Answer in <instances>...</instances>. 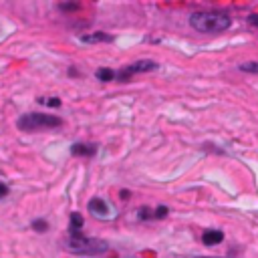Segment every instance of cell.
Instances as JSON below:
<instances>
[{
    "mask_svg": "<svg viewBox=\"0 0 258 258\" xmlns=\"http://www.w3.org/2000/svg\"><path fill=\"white\" fill-rule=\"evenodd\" d=\"M190 25L198 32H224L230 29L232 18L226 12H194L190 16Z\"/></svg>",
    "mask_w": 258,
    "mask_h": 258,
    "instance_id": "1",
    "label": "cell"
},
{
    "mask_svg": "<svg viewBox=\"0 0 258 258\" xmlns=\"http://www.w3.org/2000/svg\"><path fill=\"white\" fill-rule=\"evenodd\" d=\"M109 244L99 238H89V236L79 234H71V238L67 240V250L75 252V254H85V256H95V254H103Z\"/></svg>",
    "mask_w": 258,
    "mask_h": 258,
    "instance_id": "2",
    "label": "cell"
},
{
    "mask_svg": "<svg viewBox=\"0 0 258 258\" xmlns=\"http://www.w3.org/2000/svg\"><path fill=\"white\" fill-rule=\"evenodd\" d=\"M61 119L51 113H27L16 121V127L23 131H38V129H53L59 127Z\"/></svg>",
    "mask_w": 258,
    "mask_h": 258,
    "instance_id": "3",
    "label": "cell"
},
{
    "mask_svg": "<svg viewBox=\"0 0 258 258\" xmlns=\"http://www.w3.org/2000/svg\"><path fill=\"white\" fill-rule=\"evenodd\" d=\"M156 69H158V63H156V61H149V59L137 61V63H133V64H129V67H125V69L117 75V79H119V81H129V77L135 75V73H152V71H156Z\"/></svg>",
    "mask_w": 258,
    "mask_h": 258,
    "instance_id": "4",
    "label": "cell"
},
{
    "mask_svg": "<svg viewBox=\"0 0 258 258\" xmlns=\"http://www.w3.org/2000/svg\"><path fill=\"white\" fill-rule=\"evenodd\" d=\"M89 210H91V214H95L97 218H109V206H107V202L105 200H101V198H93V200H89Z\"/></svg>",
    "mask_w": 258,
    "mask_h": 258,
    "instance_id": "5",
    "label": "cell"
},
{
    "mask_svg": "<svg viewBox=\"0 0 258 258\" xmlns=\"http://www.w3.org/2000/svg\"><path fill=\"white\" fill-rule=\"evenodd\" d=\"M97 152V145H91V143H75L71 147V154L73 156H85V158H91L95 156Z\"/></svg>",
    "mask_w": 258,
    "mask_h": 258,
    "instance_id": "6",
    "label": "cell"
},
{
    "mask_svg": "<svg viewBox=\"0 0 258 258\" xmlns=\"http://www.w3.org/2000/svg\"><path fill=\"white\" fill-rule=\"evenodd\" d=\"M224 240V234L220 232V230H206L204 234H202V242L206 244V246H214V244H218V242H222Z\"/></svg>",
    "mask_w": 258,
    "mask_h": 258,
    "instance_id": "7",
    "label": "cell"
},
{
    "mask_svg": "<svg viewBox=\"0 0 258 258\" xmlns=\"http://www.w3.org/2000/svg\"><path fill=\"white\" fill-rule=\"evenodd\" d=\"M81 40L87 42V45H95V42H109V40H113V36L107 32H91V34H83Z\"/></svg>",
    "mask_w": 258,
    "mask_h": 258,
    "instance_id": "8",
    "label": "cell"
},
{
    "mask_svg": "<svg viewBox=\"0 0 258 258\" xmlns=\"http://www.w3.org/2000/svg\"><path fill=\"white\" fill-rule=\"evenodd\" d=\"M83 228V216L81 214H71V234H79Z\"/></svg>",
    "mask_w": 258,
    "mask_h": 258,
    "instance_id": "9",
    "label": "cell"
},
{
    "mask_svg": "<svg viewBox=\"0 0 258 258\" xmlns=\"http://www.w3.org/2000/svg\"><path fill=\"white\" fill-rule=\"evenodd\" d=\"M97 79L103 81V83L113 81V79H115V73H113L111 69H99V71H97Z\"/></svg>",
    "mask_w": 258,
    "mask_h": 258,
    "instance_id": "10",
    "label": "cell"
},
{
    "mask_svg": "<svg viewBox=\"0 0 258 258\" xmlns=\"http://www.w3.org/2000/svg\"><path fill=\"white\" fill-rule=\"evenodd\" d=\"M240 71H244V73H258V63H242Z\"/></svg>",
    "mask_w": 258,
    "mask_h": 258,
    "instance_id": "11",
    "label": "cell"
},
{
    "mask_svg": "<svg viewBox=\"0 0 258 258\" xmlns=\"http://www.w3.org/2000/svg\"><path fill=\"white\" fill-rule=\"evenodd\" d=\"M152 218H154V210L152 208H141L139 210V220H152Z\"/></svg>",
    "mask_w": 258,
    "mask_h": 258,
    "instance_id": "12",
    "label": "cell"
},
{
    "mask_svg": "<svg viewBox=\"0 0 258 258\" xmlns=\"http://www.w3.org/2000/svg\"><path fill=\"white\" fill-rule=\"evenodd\" d=\"M167 216V208L165 206H158L156 210H154V218L156 220H161V218H165Z\"/></svg>",
    "mask_w": 258,
    "mask_h": 258,
    "instance_id": "13",
    "label": "cell"
},
{
    "mask_svg": "<svg viewBox=\"0 0 258 258\" xmlns=\"http://www.w3.org/2000/svg\"><path fill=\"white\" fill-rule=\"evenodd\" d=\"M32 228H34L36 232H45V230L49 228V224H47V220H34V222H32Z\"/></svg>",
    "mask_w": 258,
    "mask_h": 258,
    "instance_id": "14",
    "label": "cell"
},
{
    "mask_svg": "<svg viewBox=\"0 0 258 258\" xmlns=\"http://www.w3.org/2000/svg\"><path fill=\"white\" fill-rule=\"evenodd\" d=\"M38 101H40V103H47L49 107H61V99H57V97H55V99H49V101H45V99H38Z\"/></svg>",
    "mask_w": 258,
    "mask_h": 258,
    "instance_id": "15",
    "label": "cell"
},
{
    "mask_svg": "<svg viewBox=\"0 0 258 258\" xmlns=\"http://www.w3.org/2000/svg\"><path fill=\"white\" fill-rule=\"evenodd\" d=\"M59 8L61 10H77L79 4H75V2H71V4H59Z\"/></svg>",
    "mask_w": 258,
    "mask_h": 258,
    "instance_id": "16",
    "label": "cell"
},
{
    "mask_svg": "<svg viewBox=\"0 0 258 258\" xmlns=\"http://www.w3.org/2000/svg\"><path fill=\"white\" fill-rule=\"evenodd\" d=\"M6 194H8V188H6V184H2V182H0V198H4Z\"/></svg>",
    "mask_w": 258,
    "mask_h": 258,
    "instance_id": "17",
    "label": "cell"
},
{
    "mask_svg": "<svg viewBox=\"0 0 258 258\" xmlns=\"http://www.w3.org/2000/svg\"><path fill=\"white\" fill-rule=\"evenodd\" d=\"M248 20H250V25H252V27H258V14H252Z\"/></svg>",
    "mask_w": 258,
    "mask_h": 258,
    "instance_id": "18",
    "label": "cell"
},
{
    "mask_svg": "<svg viewBox=\"0 0 258 258\" xmlns=\"http://www.w3.org/2000/svg\"><path fill=\"white\" fill-rule=\"evenodd\" d=\"M121 198H125V200L129 198V192H127V190H123V192H121Z\"/></svg>",
    "mask_w": 258,
    "mask_h": 258,
    "instance_id": "19",
    "label": "cell"
}]
</instances>
